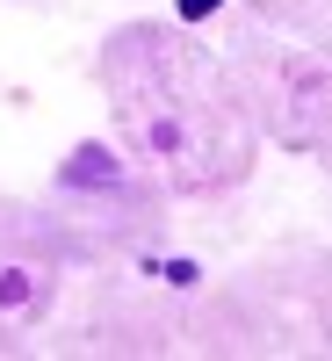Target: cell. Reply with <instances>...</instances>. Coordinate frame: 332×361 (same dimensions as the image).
I'll return each instance as SVG.
<instances>
[{"label": "cell", "instance_id": "obj_1", "mask_svg": "<svg viewBox=\"0 0 332 361\" xmlns=\"http://www.w3.org/2000/svg\"><path fill=\"white\" fill-rule=\"evenodd\" d=\"M209 8H217V0H180V15H188V22H202Z\"/></svg>", "mask_w": 332, "mask_h": 361}]
</instances>
